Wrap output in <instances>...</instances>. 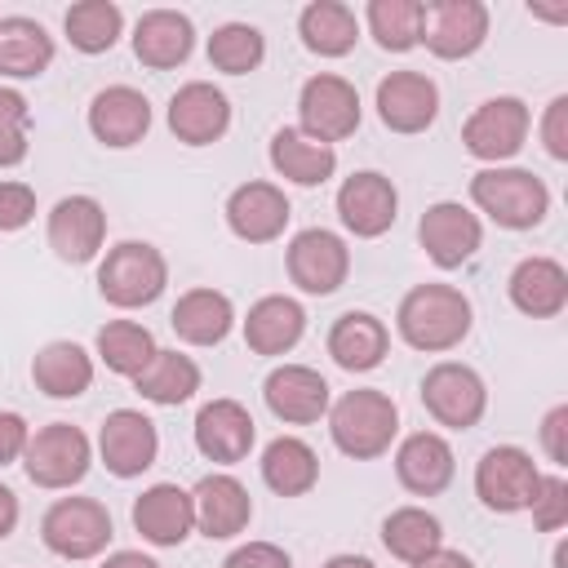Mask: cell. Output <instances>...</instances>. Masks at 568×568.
Masks as SVG:
<instances>
[{"instance_id":"6da1fadb","label":"cell","mask_w":568,"mask_h":568,"mask_svg":"<svg viewBox=\"0 0 568 568\" xmlns=\"http://www.w3.org/2000/svg\"><path fill=\"white\" fill-rule=\"evenodd\" d=\"M470 320H475L470 297L453 284H417V288L404 293V302L395 311L399 337L413 351H426V355L462 346L466 333H470Z\"/></svg>"},{"instance_id":"7a4b0ae2","label":"cell","mask_w":568,"mask_h":568,"mask_svg":"<svg viewBox=\"0 0 568 568\" xmlns=\"http://www.w3.org/2000/svg\"><path fill=\"white\" fill-rule=\"evenodd\" d=\"M395 430H399V408L386 390L359 386V390H346L337 404H328V435L355 462L382 457L390 448Z\"/></svg>"},{"instance_id":"3957f363","label":"cell","mask_w":568,"mask_h":568,"mask_svg":"<svg viewBox=\"0 0 568 568\" xmlns=\"http://www.w3.org/2000/svg\"><path fill=\"white\" fill-rule=\"evenodd\" d=\"M470 200L506 231H528L550 213V191L528 169H501V164L479 169L470 178Z\"/></svg>"},{"instance_id":"277c9868","label":"cell","mask_w":568,"mask_h":568,"mask_svg":"<svg viewBox=\"0 0 568 568\" xmlns=\"http://www.w3.org/2000/svg\"><path fill=\"white\" fill-rule=\"evenodd\" d=\"M164 284H169V262L146 240H120L115 248H106L98 266V293L120 311L151 306L164 293Z\"/></svg>"},{"instance_id":"5b68a950","label":"cell","mask_w":568,"mask_h":568,"mask_svg":"<svg viewBox=\"0 0 568 568\" xmlns=\"http://www.w3.org/2000/svg\"><path fill=\"white\" fill-rule=\"evenodd\" d=\"M89 462H93V448H89V435L71 422H49L40 430H31L27 448H22V466H27V479L36 488H71L89 475Z\"/></svg>"},{"instance_id":"8992f818","label":"cell","mask_w":568,"mask_h":568,"mask_svg":"<svg viewBox=\"0 0 568 568\" xmlns=\"http://www.w3.org/2000/svg\"><path fill=\"white\" fill-rule=\"evenodd\" d=\"M40 537L62 559H93L111 541V510L98 497H58L40 519Z\"/></svg>"},{"instance_id":"52a82bcc","label":"cell","mask_w":568,"mask_h":568,"mask_svg":"<svg viewBox=\"0 0 568 568\" xmlns=\"http://www.w3.org/2000/svg\"><path fill=\"white\" fill-rule=\"evenodd\" d=\"M422 404L426 413L448 430H470L488 408V386L470 364L444 359L422 377Z\"/></svg>"},{"instance_id":"ba28073f","label":"cell","mask_w":568,"mask_h":568,"mask_svg":"<svg viewBox=\"0 0 568 568\" xmlns=\"http://www.w3.org/2000/svg\"><path fill=\"white\" fill-rule=\"evenodd\" d=\"M297 115H302V133L315 142H342L359 129V93L351 80L320 71L302 84L297 93Z\"/></svg>"},{"instance_id":"9c48e42d","label":"cell","mask_w":568,"mask_h":568,"mask_svg":"<svg viewBox=\"0 0 568 568\" xmlns=\"http://www.w3.org/2000/svg\"><path fill=\"white\" fill-rule=\"evenodd\" d=\"M284 262H288V280L302 293H311V297L337 293L346 284V275H351V248H346V240L333 235V231H324V226L297 231L288 240Z\"/></svg>"},{"instance_id":"30bf717a","label":"cell","mask_w":568,"mask_h":568,"mask_svg":"<svg viewBox=\"0 0 568 568\" xmlns=\"http://www.w3.org/2000/svg\"><path fill=\"white\" fill-rule=\"evenodd\" d=\"M537 479H541V470H537L532 453H524L515 444H497L475 466V497L497 515H515V510H528Z\"/></svg>"},{"instance_id":"8fae6325","label":"cell","mask_w":568,"mask_h":568,"mask_svg":"<svg viewBox=\"0 0 568 568\" xmlns=\"http://www.w3.org/2000/svg\"><path fill=\"white\" fill-rule=\"evenodd\" d=\"M528 129H532V115H528V106L519 98H488L466 115L462 142H466V151L475 160L501 164L528 142Z\"/></svg>"},{"instance_id":"7c38bea8","label":"cell","mask_w":568,"mask_h":568,"mask_svg":"<svg viewBox=\"0 0 568 568\" xmlns=\"http://www.w3.org/2000/svg\"><path fill=\"white\" fill-rule=\"evenodd\" d=\"M484 40H488V4H479V0H435V4H426L422 44L435 58H444V62L470 58Z\"/></svg>"},{"instance_id":"4fadbf2b","label":"cell","mask_w":568,"mask_h":568,"mask_svg":"<svg viewBox=\"0 0 568 568\" xmlns=\"http://www.w3.org/2000/svg\"><path fill=\"white\" fill-rule=\"evenodd\" d=\"M395 213H399V191L386 173H351L342 186H337V217L351 235L359 240H377L395 226Z\"/></svg>"},{"instance_id":"5bb4252c","label":"cell","mask_w":568,"mask_h":568,"mask_svg":"<svg viewBox=\"0 0 568 568\" xmlns=\"http://www.w3.org/2000/svg\"><path fill=\"white\" fill-rule=\"evenodd\" d=\"M417 240H422L426 257H430L439 271H453V266H462V262H470V257L479 253L484 226H479V217H475L466 204L439 200V204H430V209L422 213Z\"/></svg>"},{"instance_id":"9a60e30c","label":"cell","mask_w":568,"mask_h":568,"mask_svg":"<svg viewBox=\"0 0 568 568\" xmlns=\"http://www.w3.org/2000/svg\"><path fill=\"white\" fill-rule=\"evenodd\" d=\"M98 453H102V466L115 479H133V475L151 470L155 466V453H160L155 422L146 413H138V408L106 413V422L98 430Z\"/></svg>"},{"instance_id":"2e32d148","label":"cell","mask_w":568,"mask_h":568,"mask_svg":"<svg viewBox=\"0 0 568 568\" xmlns=\"http://www.w3.org/2000/svg\"><path fill=\"white\" fill-rule=\"evenodd\" d=\"M102 240H106V209L93 195H62L49 209V248L62 262L71 266L93 262Z\"/></svg>"},{"instance_id":"e0dca14e","label":"cell","mask_w":568,"mask_h":568,"mask_svg":"<svg viewBox=\"0 0 568 568\" xmlns=\"http://www.w3.org/2000/svg\"><path fill=\"white\" fill-rule=\"evenodd\" d=\"M377 115L390 133H426L439 115V89L422 71H390L377 84Z\"/></svg>"},{"instance_id":"ac0fdd59","label":"cell","mask_w":568,"mask_h":568,"mask_svg":"<svg viewBox=\"0 0 568 568\" xmlns=\"http://www.w3.org/2000/svg\"><path fill=\"white\" fill-rule=\"evenodd\" d=\"M169 129L186 146H209L231 129V102L217 84L191 80L169 98Z\"/></svg>"},{"instance_id":"d6986e66","label":"cell","mask_w":568,"mask_h":568,"mask_svg":"<svg viewBox=\"0 0 568 568\" xmlns=\"http://www.w3.org/2000/svg\"><path fill=\"white\" fill-rule=\"evenodd\" d=\"M262 399L266 408L280 417V422H293V426H311L328 413L333 395H328V382L306 368V364H280L266 373L262 382Z\"/></svg>"},{"instance_id":"ffe728a7","label":"cell","mask_w":568,"mask_h":568,"mask_svg":"<svg viewBox=\"0 0 568 568\" xmlns=\"http://www.w3.org/2000/svg\"><path fill=\"white\" fill-rule=\"evenodd\" d=\"M293 209L288 195L275 182H244L226 195V226L244 240V244H271L284 235Z\"/></svg>"},{"instance_id":"44dd1931","label":"cell","mask_w":568,"mask_h":568,"mask_svg":"<svg viewBox=\"0 0 568 568\" xmlns=\"http://www.w3.org/2000/svg\"><path fill=\"white\" fill-rule=\"evenodd\" d=\"M253 439H257V426H253V417H248V408L240 399H209L195 413V448L209 462L235 466V462L248 457Z\"/></svg>"},{"instance_id":"7402d4cb","label":"cell","mask_w":568,"mask_h":568,"mask_svg":"<svg viewBox=\"0 0 568 568\" xmlns=\"http://www.w3.org/2000/svg\"><path fill=\"white\" fill-rule=\"evenodd\" d=\"M191 506H195V528L209 541H226L244 532L253 519V497L235 475H204L191 488Z\"/></svg>"},{"instance_id":"603a6c76","label":"cell","mask_w":568,"mask_h":568,"mask_svg":"<svg viewBox=\"0 0 568 568\" xmlns=\"http://www.w3.org/2000/svg\"><path fill=\"white\" fill-rule=\"evenodd\" d=\"M151 129V102L146 93H138L133 84H111L102 93H93L89 102V133L102 146H133L142 142Z\"/></svg>"},{"instance_id":"cb8c5ba5","label":"cell","mask_w":568,"mask_h":568,"mask_svg":"<svg viewBox=\"0 0 568 568\" xmlns=\"http://www.w3.org/2000/svg\"><path fill=\"white\" fill-rule=\"evenodd\" d=\"M453 444L435 430H413L399 448H395V475L413 497H435L453 484Z\"/></svg>"},{"instance_id":"d4e9b609","label":"cell","mask_w":568,"mask_h":568,"mask_svg":"<svg viewBox=\"0 0 568 568\" xmlns=\"http://www.w3.org/2000/svg\"><path fill=\"white\" fill-rule=\"evenodd\" d=\"M133 528L142 532V541L151 546H182L195 528V506L191 493L178 484H151L138 501H133Z\"/></svg>"},{"instance_id":"484cf974","label":"cell","mask_w":568,"mask_h":568,"mask_svg":"<svg viewBox=\"0 0 568 568\" xmlns=\"http://www.w3.org/2000/svg\"><path fill=\"white\" fill-rule=\"evenodd\" d=\"M195 49V27L186 13L178 9H151L138 18L133 27V53L142 67L151 71H169V67H182Z\"/></svg>"},{"instance_id":"4316f807","label":"cell","mask_w":568,"mask_h":568,"mask_svg":"<svg viewBox=\"0 0 568 568\" xmlns=\"http://www.w3.org/2000/svg\"><path fill=\"white\" fill-rule=\"evenodd\" d=\"M506 288H510L515 311H524L532 320H555L568 306V271L555 257H524L510 271Z\"/></svg>"},{"instance_id":"83f0119b","label":"cell","mask_w":568,"mask_h":568,"mask_svg":"<svg viewBox=\"0 0 568 568\" xmlns=\"http://www.w3.org/2000/svg\"><path fill=\"white\" fill-rule=\"evenodd\" d=\"M302 333H306V311L284 293L257 297L244 315V342L253 355H284L302 342Z\"/></svg>"},{"instance_id":"f1b7e54d","label":"cell","mask_w":568,"mask_h":568,"mask_svg":"<svg viewBox=\"0 0 568 568\" xmlns=\"http://www.w3.org/2000/svg\"><path fill=\"white\" fill-rule=\"evenodd\" d=\"M386 346H390V333H386V324L373 311H346L328 328V355L346 373L377 368L386 359Z\"/></svg>"},{"instance_id":"f546056e","label":"cell","mask_w":568,"mask_h":568,"mask_svg":"<svg viewBox=\"0 0 568 568\" xmlns=\"http://www.w3.org/2000/svg\"><path fill=\"white\" fill-rule=\"evenodd\" d=\"M169 324H173V333L186 346H217L231 333V324H235V306L217 288H186L178 297Z\"/></svg>"},{"instance_id":"4dcf8cb0","label":"cell","mask_w":568,"mask_h":568,"mask_svg":"<svg viewBox=\"0 0 568 568\" xmlns=\"http://www.w3.org/2000/svg\"><path fill=\"white\" fill-rule=\"evenodd\" d=\"M31 382L49 399H75L93 386V355L80 342H49L31 359Z\"/></svg>"},{"instance_id":"1f68e13d","label":"cell","mask_w":568,"mask_h":568,"mask_svg":"<svg viewBox=\"0 0 568 568\" xmlns=\"http://www.w3.org/2000/svg\"><path fill=\"white\" fill-rule=\"evenodd\" d=\"M53 62V36L22 13L0 18V75L9 80H36Z\"/></svg>"},{"instance_id":"d6a6232c","label":"cell","mask_w":568,"mask_h":568,"mask_svg":"<svg viewBox=\"0 0 568 568\" xmlns=\"http://www.w3.org/2000/svg\"><path fill=\"white\" fill-rule=\"evenodd\" d=\"M271 169L297 186H320L337 173V151L328 142L306 138L302 129H275L271 138Z\"/></svg>"},{"instance_id":"836d02e7","label":"cell","mask_w":568,"mask_h":568,"mask_svg":"<svg viewBox=\"0 0 568 568\" xmlns=\"http://www.w3.org/2000/svg\"><path fill=\"white\" fill-rule=\"evenodd\" d=\"M262 479H266V488L280 493V497H302V493H311L315 479H320V457H315V448H311L306 439L280 435V439H271L266 453H262Z\"/></svg>"},{"instance_id":"e575fe53","label":"cell","mask_w":568,"mask_h":568,"mask_svg":"<svg viewBox=\"0 0 568 568\" xmlns=\"http://www.w3.org/2000/svg\"><path fill=\"white\" fill-rule=\"evenodd\" d=\"M297 36H302V44H306L311 53H320V58H342V53H351L355 40H359V18H355L346 4H337V0H315V4L302 9Z\"/></svg>"},{"instance_id":"d590c367","label":"cell","mask_w":568,"mask_h":568,"mask_svg":"<svg viewBox=\"0 0 568 568\" xmlns=\"http://www.w3.org/2000/svg\"><path fill=\"white\" fill-rule=\"evenodd\" d=\"M133 390L151 404H186L200 390V364L182 351H155L151 364L133 377Z\"/></svg>"},{"instance_id":"8d00e7d4","label":"cell","mask_w":568,"mask_h":568,"mask_svg":"<svg viewBox=\"0 0 568 568\" xmlns=\"http://www.w3.org/2000/svg\"><path fill=\"white\" fill-rule=\"evenodd\" d=\"M382 546H386L395 559L417 564V559H426L430 550L444 546V528H439V519H435L430 510H422V506H399V510H390V515L382 519Z\"/></svg>"},{"instance_id":"74e56055","label":"cell","mask_w":568,"mask_h":568,"mask_svg":"<svg viewBox=\"0 0 568 568\" xmlns=\"http://www.w3.org/2000/svg\"><path fill=\"white\" fill-rule=\"evenodd\" d=\"M155 351H160V346H155L151 328L138 324V320H106V324L98 328V359H102L111 373H120V377H138V373L151 364Z\"/></svg>"},{"instance_id":"f35d334b","label":"cell","mask_w":568,"mask_h":568,"mask_svg":"<svg viewBox=\"0 0 568 568\" xmlns=\"http://www.w3.org/2000/svg\"><path fill=\"white\" fill-rule=\"evenodd\" d=\"M62 31L80 53H106L124 31V13L111 0H80L67 9Z\"/></svg>"},{"instance_id":"ab89813d","label":"cell","mask_w":568,"mask_h":568,"mask_svg":"<svg viewBox=\"0 0 568 568\" xmlns=\"http://www.w3.org/2000/svg\"><path fill=\"white\" fill-rule=\"evenodd\" d=\"M422 0H373L368 4V31L386 53H408L422 44Z\"/></svg>"},{"instance_id":"60d3db41","label":"cell","mask_w":568,"mask_h":568,"mask_svg":"<svg viewBox=\"0 0 568 568\" xmlns=\"http://www.w3.org/2000/svg\"><path fill=\"white\" fill-rule=\"evenodd\" d=\"M266 58V36L253 22H222L209 36V62L226 75H248Z\"/></svg>"},{"instance_id":"b9f144b4","label":"cell","mask_w":568,"mask_h":568,"mask_svg":"<svg viewBox=\"0 0 568 568\" xmlns=\"http://www.w3.org/2000/svg\"><path fill=\"white\" fill-rule=\"evenodd\" d=\"M27 129H31V106L18 89L0 84V169H13L27 160Z\"/></svg>"},{"instance_id":"7bdbcfd3","label":"cell","mask_w":568,"mask_h":568,"mask_svg":"<svg viewBox=\"0 0 568 568\" xmlns=\"http://www.w3.org/2000/svg\"><path fill=\"white\" fill-rule=\"evenodd\" d=\"M528 510H532V524L541 532H559L568 524V479L564 475H541Z\"/></svg>"},{"instance_id":"ee69618b","label":"cell","mask_w":568,"mask_h":568,"mask_svg":"<svg viewBox=\"0 0 568 568\" xmlns=\"http://www.w3.org/2000/svg\"><path fill=\"white\" fill-rule=\"evenodd\" d=\"M36 217V191L27 182H0V231H22Z\"/></svg>"},{"instance_id":"f6af8a7d","label":"cell","mask_w":568,"mask_h":568,"mask_svg":"<svg viewBox=\"0 0 568 568\" xmlns=\"http://www.w3.org/2000/svg\"><path fill=\"white\" fill-rule=\"evenodd\" d=\"M222 568H293V559L275 541H244L226 555Z\"/></svg>"},{"instance_id":"bcb514c9","label":"cell","mask_w":568,"mask_h":568,"mask_svg":"<svg viewBox=\"0 0 568 568\" xmlns=\"http://www.w3.org/2000/svg\"><path fill=\"white\" fill-rule=\"evenodd\" d=\"M541 142L555 160H568V98H550L546 106V120H541Z\"/></svg>"},{"instance_id":"7dc6e473","label":"cell","mask_w":568,"mask_h":568,"mask_svg":"<svg viewBox=\"0 0 568 568\" xmlns=\"http://www.w3.org/2000/svg\"><path fill=\"white\" fill-rule=\"evenodd\" d=\"M564 435H568V404H555V408L546 413V422H541V448H546V457H550L555 466L568 462V444H564Z\"/></svg>"},{"instance_id":"c3c4849f","label":"cell","mask_w":568,"mask_h":568,"mask_svg":"<svg viewBox=\"0 0 568 568\" xmlns=\"http://www.w3.org/2000/svg\"><path fill=\"white\" fill-rule=\"evenodd\" d=\"M27 439H31L27 417H22V413H0V466L18 462L22 448H27Z\"/></svg>"},{"instance_id":"681fc988","label":"cell","mask_w":568,"mask_h":568,"mask_svg":"<svg viewBox=\"0 0 568 568\" xmlns=\"http://www.w3.org/2000/svg\"><path fill=\"white\" fill-rule=\"evenodd\" d=\"M18 515H22V506H18V493L0 484V541H4V537L18 528Z\"/></svg>"},{"instance_id":"f907efd6","label":"cell","mask_w":568,"mask_h":568,"mask_svg":"<svg viewBox=\"0 0 568 568\" xmlns=\"http://www.w3.org/2000/svg\"><path fill=\"white\" fill-rule=\"evenodd\" d=\"M413 568H475V564H470L462 550H444V546H439V550H430L426 559H417Z\"/></svg>"},{"instance_id":"816d5d0a","label":"cell","mask_w":568,"mask_h":568,"mask_svg":"<svg viewBox=\"0 0 568 568\" xmlns=\"http://www.w3.org/2000/svg\"><path fill=\"white\" fill-rule=\"evenodd\" d=\"M102 568H160V564L151 555H142V550H115V555H106Z\"/></svg>"},{"instance_id":"f5cc1de1","label":"cell","mask_w":568,"mask_h":568,"mask_svg":"<svg viewBox=\"0 0 568 568\" xmlns=\"http://www.w3.org/2000/svg\"><path fill=\"white\" fill-rule=\"evenodd\" d=\"M320 568H377L368 555H333L328 564H320Z\"/></svg>"}]
</instances>
